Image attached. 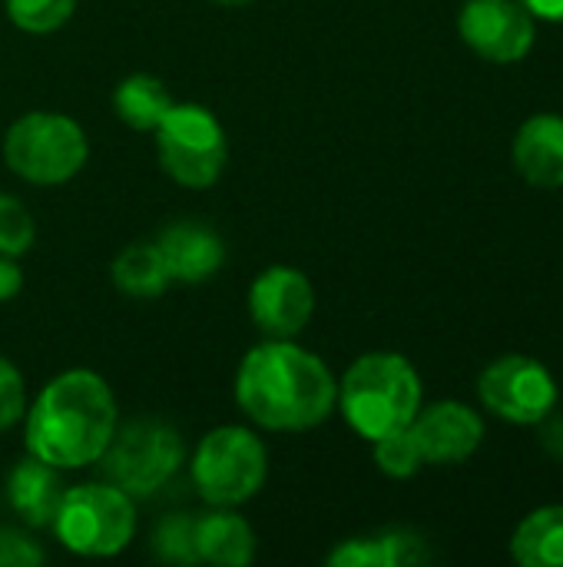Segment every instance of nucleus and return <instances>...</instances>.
<instances>
[{
  "label": "nucleus",
  "instance_id": "obj_1",
  "mask_svg": "<svg viewBox=\"0 0 563 567\" xmlns=\"http://www.w3.org/2000/svg\"><path fill=\"white\" fill-rule=\"evenodd\" d=\"M338 379L295 339H265L236 372V405L265 432H312L332 412Z\"/></svg>",
  "mask_w": 563,
  "mask_h": 567
},
{
  "label": "nucleus",
  "instance_id": "obj_2",
  "mask_svg": "<svg viewBox=\"0 0 563 567\" xmlns=\"http://www.w3.org/2000/svg\"><path fill=\"white\" fill-rule=\"evenodd\" d=\"M119 425L110 382L93 369H66L53 375L23 412L27 452L40 462L73 472L103 458Z\"/></svg>",
  "mask_w": 563,
  "mask_h": 567
},
{
  "label": "nucleus",
  "instance_id": "obj_3",
  "mask_svg": "<svg viewBox=\"0 0 563 567\" xmlns=\"http://www.w3.org/2000/svg\"><path fill=\"white\" fill-rule=\"evenodd\" d=\"M421 405V375L398 352H365L338 379L335 409L365 442L408 429Z\"/></svg>",
  "mask_w": 563,
  "mask_h": 567
},
{
  "label": "nucleus",
  "instance_id": "obj_4",
  "mask_svg": "<svg viewBox=\"0 0 563 567\" xmlns=\"http://www.w3.org/2000/svg\"><path fill=\"white\" fill-rule=\"evenodd\" d=\"M3 159L30 186H63L90 159L86 130L53 110H30L3 133Z\"/></svg>",
  "mask_w": 563,
  "mask_h": 567
},
{
  "label": "nucleus",
  "instance_id": "obj_5",
  "mask_svg": "<svg viewBox=\"0 0 563 567\" xmlns=\"http://www.w3.org/2000/svg\"><path fill=\"white\" fill-rule=\"evenodd\" d=\"M192 488L209 508H239L252 502L269 478V449L246 425L206 432L189 462Z\"/></svg>",
  "mask_w": 563,
  "mask_h": 567
},
{
  "label": "nucleus",
  "instance_id": "obj_6",
  "mask_svg": "<svg viewBox=\"0 0 563 567\" xmlns=\"http://www.w3.org/2000/svg\"><path fill=\"white\" fill-rule=\"evenodd\" d=\"M56 542L80 558H113L136 538V498L113 482H86L63 492L53 518Z\"/></svg>",
  "mask_w": 563,
  "mask_h": 567
},
{
  "label": "nucleus",
  "instance_id": "obj_7",
  "mask_svg": "<svg viewBox=\"0 0 563 567\" xmlns=\"http://www.w3.org/2000/svg\"><path fill=\"white\" fill-rule=\"evenodd\" d=\"M186 462V442L173 422L163 419H133L116 425L113 442L96 462L116 488L129 498H153L163 492Z\"/></svg>",
  "mask_w": 563,
  "mask_h": 567
},
{
  "label": "nucleus",
  "instance_id": "obj_8",
  "mask_svg": "<svg viewBox=\"0 0 563 567\" xmlns=\"http://www.w3.org/2000/svg\"><path fill=\"white\" fill-rule=\"evenodd\" d=\"M153 136L159 169L186 189H209L229 163L226 130L209 106L173 103Z\"/></svg>",
  "mask_w": 563,
  "mask_h": 567
},
{
  "label": "nucleus",
  "instance_id": "obj_9",
  "mask_svg": "<svg viewBox=\"0 0 563 567\" xmlns=\"http://www.w3.org/2000/svg\"><path fill=\"white\" fill-rule=\"evenodd\" d=\"M478 399L504 422L541 425L557 405V382L551 369L531 355H501L481 372Z\"/></svg>",
  "mask_w": 563,
  "mask_h": 567
},
{
  "label": "nucleus",
  "instance_id": "obj_10",
  "mask_svg": "<svg viewBox=\"0 0 563 567\" xmlns=\"http://www.w3.org/2000/svg\"><path fill=\"white\" fill-rule=\"evenodd\" d=\"M534 20L521 0H468L458 13V33L481 60L518 63L538 40Z\"/></svg>",
  "mask_w": 563,
  "mask_h": 567
},
{
  "label": "nucleus",
  "instance_id": "obj_11",
  "mask_svg": "<svg viewBox=\"0 0 563 567\" xmlns=\"http://www.w3.org/2000/svg\"><path fill=\"white\" fill-rule=\"evenodd\" d=\"M315 312V289L295 266H269L249 286V316L265 339H295Z\"/></svg>",
  "mask_w": 563,
  "mask_h": 567
},
{
  "label": "nucleus",
  "instance_id": "obj_12",
  "mask_svg": "<svg viewBox=\"0 0 563 567\" xmlns=\"http://www.w3.org/2000/svg\"><path fill=\"white\" fill-rule=\"evenodd\" d=\"M411 432L421 445L425 465H461L484 442L481 415L455 399L421 405L411 422Z\"/></svg>",
  "mask_w": 563,
  "mask_h": 567
},
{
  "label": "nucleus",
  "instance_id": "obj_13",
  "mask_svg": "<svg viewBox=\"0 0 563 567\" xmlns=\"http://www.w3.org/2000/svg\"><path fill=\"white\" fill-rule=\"evenodd\" d=\"M173 282H186V286H199L209 282L222 266H226V239L192 219L173 223L159 233L156 239Z\"/></svg>",
  "mask_w": 563,
  "mask_h": 567
},
{
  "label": "nucleus",
  "instance_id": "obj_14",
  "mask_svg": "<svg viewBox=\"0 0 563 567\" xmlns=\"http://www.w3.org/2000/svg\"><path fill=\"white\" fill-rule=\"evenodd\" d=\"M511 159L521 179L538 189L563 186V116L534 113L521 123L511 143Z\"/></svg>",
  "mask_w": 563,
  "mask_h": 567
},
{
  "label": "nucleus",
  "instance_id": "obj_15",
  "mask_svg": "<svg viewBox=\"0 0 563 567\" xmlns=\"http://www.w3.org/2000/svg\"><path fill=\"white\" fill-rule=\"evenodd\" d=\"M63 492H66V485H63L60 468L40 462L37 455L20 458L7 475V502H10L13 515L30 528L53 525Z\"/></svg>",
  "mask_w": 563,
  "mask_h": 567
},
{
  "label": "nucleus",
  "instance_id": "obj_16",
  "mask_svg": "<svg viewBox=\"0 0 563 567\" xmlns=\"http://www.w3.org/2000/svg\"><path fill=\"white\" fill-rule=\"evenodd\" d=\"M192 542L202 565L246 567L256 561V532L236 508H209L199 515Z\"/></svg>",
  "mask_w": 563,
  "mask_h": 567
},
{
  "label": "nucleus",
  "instance_id": "obj_17",
  "mask_svg": "<svg viewBox=\"0 0 563 567\" xmlns=\"http://www.w3.org/2000/svg\"><path fill=\"white\" fill-rule=\"evenodd\" d=\"M110 279L129 299H156L173 286L169 266H166L156 239L129 243L126 249H119L116 259L110 262Z\"/></svg>",
  "mask_w": 563,
  "mask_h": 567
},
{
  "label": "nucleus",
  "instance_id": "obj_18",
  "mask_svg": "<svg viewBox=\"0 0 563 567\" xmlns=\"http://www.w3.org/2000/svg\"><path fill=\"white\" fill-rule=\"evenodd\" d=\"M511 558L524 567H563V505H544L514 528Z\"/></svg>",
  "mask_w": 563,
  "mask_h": 567
},
{
  "label": "nucleus",
  "instance_id": "obj_19",
  "mask_svg": "<svg viewBox=\"0 0 563 567\" xmlns=\"http://www.w3.org/2000/svg\"><path fill=\"white\" fill-rule=\"evenodd\" d=\"M173 103L176 100H173L169 86L153 73H129L113 90V110H116L119 123L129 130H139V133H153Z\"/></svg>",
  "mask_w": 563,
  "mask_h": 567
},
{
  "label": "nucleus",
  "instance_id": "obj_20",
  "mask_svg": "<svg viewBox=\"0 0 563 567\" xmlns=\"http://www.w3.org/2000/svg\"><path fill=\"white\" fill-rule=\"evenodd\" d=\"M80 0H3L10 23L30 37L56 33L76 10Z\"/></svg>",
  "mask_w": 563,
  "mask_h": 567
},
{
  "label": "nucleus",
  "instance_id": "obj_21",
  "mask_svg": "<svg viewBox=\"0 0 563 567\" xmlns=\"http://www.w3.org/2000/svg\"><path fill=\"white\" fill-rule=\"evenodd\" d=\"M372 449H375V465H378L388 478H411V475H418L421 465H425V455H421V445H418L411 425H408V429H398V432H388V435H382V439H375Z\"/></svg>",
  "mask_w": 563,
  "mask_h": 567
},
{
  "label": "nucleus",
  "instance_id": "obj_22",
  "mask_svg": "<svg viewBox=\"0 0 563 567\" xmlns=\"http://www.w3.org/2000/svg\"><path fill=\"white\" fill-rule=\"evenodd\" d=\"M196 518L189 515H166L153 532V555L169 565H199L196 542H192Z\"/></svg>",
  "mask_w": 563,
  "mask_h": 567
},
{
  "label": "nucleus",
  "instance_id": "obj_23",
  "mask_svg": "<svg viewBox=\"0 0 563 567\" xmlns=\"http://www.w3.org/2000/svg\"><path fill=\"white\" fill-rule=\"evenodd\" d=\"M37 243L33 213L10 193H0V256H27Z\"/></svg>",
  "mask_w": 563,
  "mask_h": 567
},
{
  "label": "nucleus",
  "instance_id": "obj_24",
  "mask_svg": "<svg viewBox=\"0 0 563 567\" xmlns=\"http://www.w3.org/2000/svg\"><path fill=\"white\" fill-rule=\"evenodd\" d=\"M27 412V382L20 369L0 352V432L13 429Z\"/></svg>",
  "mask_w": 563,
  "mask_h": 567
},
{
  "label": "nucleus",
  "instance_id": "obj_25",
  "mask_svg": "<svg viewBox=\"0 0 563 567\" xmlns=\"http://www.w3.org/2000/svg\"><path fill=\"white\" fill-rule=\"evenodd\" d=\"M382 542V555H385V567H405V565H425L431 555H428V545L425 538H418L415 532L408 528H392V532H382L378 535Z\"/></svg>",
  "mask_w": 563,
  "mask_h": 567
},
{
  "label": "nucleus",
  "instance_id": "obj_26",
  "mask_svg": "<svg viewBox=\"0 0 563 567\" xmlns=\"http://www.w3.org/2000/svg\"><path fill=\"white\" fill-rule=\"evenodd\" d=\"M325 561L332 567H385V555L378 535H365V538L342 542L335 551H329Z\"/></svg>",
  "mask_w": 563,
  "mask_h": 567
},
{
  "label": "nucleus",
  "instance_id": "obj_27",
  "mask_svg": "<svg viewBox=\"0 0 563 567\" xmlns=\"http://www.w3.org/2000/svg\"><path fill=\"white\" fill-rule=\"evenodd\" d=\"M43 548L20 528H0V567L43 565Z\"/></svg>",
  "mask_w": 563,
  "mask_h": 567
},
{
  "label": "nucleus",
  "instance_id": "obj_28",
  "mask_svg": "<svg viewBox=\"0 0 563 567\" xmlns=\"http://www.w3.org/2000/svg\"><path fill=\"white\" fill-rule=\"evenodd\" d=\"M23 289V269L17 256H0V302L17 299Z\"/></svg>",
  "mask_w": 563,
  "mask_h": 567
},
{
  "label": "nucleus",
  "instance_id": "obj_29",
  "mask_svg": "<svg viewBox=\"0 0 563 567\" xmlns=\"http://www.w3.org/2000/svg\"><path fill=\"white\" fill-rule=\"evenodd\" d=\"M538 20H551V23H563V0H521Z\"/></svg>",
  "mask_w": 563,
  "mask_h": 567
},
{
  "label": "nucleus",
  "instance_id": "obj_30",
  "mask_svg": "<svg viewBox=\"0 0 563 567\" xmlns=\"http://www.w3.org/2000/svg\"><path fill=\"white\" fill-rule=\"evenodd\" d=\"M209 3H216V7H246L252 0H209Z\"/></svg>",
  "mask_w": 563,
  "mask_h": 567
}]
</instances>
